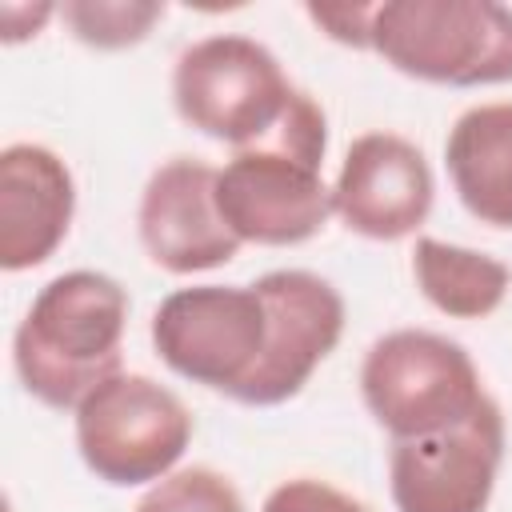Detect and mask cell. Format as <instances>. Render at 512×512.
<instances>
[{
    "instance_id": "cell-12",
    "label": "cell",
    "mask_w": 512,
    "mask_h": 512,
    "mask_svg": "<svg viewBox=\"0 0 512 512\" xmlns=\"http://www.w3.org/2000/svg\"><path fill=\"white\" fill-rule=\"evenodd\" d=\"M76 216V180L48 144L0 148V268H40L64 244Z\"/></svg>"
},
{
    "instance_id": "cell-14",
    "label": "cell",
    "mask_w": 512,
    "mask_h": 512,
    "mask_svg": "<svg viewBox=\"0 0 512 512\" xmlns=\"http://www.w3.org/2000/svg\"><path fill=\"white\" fill-rule=\"evenodd\" d=\"M412 280L436 312L452 320H484L504 304L512 268L492 252L420 236L412 248Z\"/></svg>"
},
{
    "instance_id": "cell-7",
    "label": "cell",
    "mask_w": 512,
    "mask_h": 512,
    "mask_svg": "<svg viewBox=\"0 0 512 512\" xmlns=\"http://www.w3.org/2000/svg\"><path fill=\"white\" fill-rule=\"evenodd\" d=\"M152 348L184 380L244 404L268 352V304L252 284H192L152 312Z\"/></svg>"
},
{
    "instance_id": "cell-13",
    "label": "cell",
    "mask_w": 512,
    "mask_h": 512,
    "mask_svg": "<svg viewBox=\"0 0 512 512\" xmlns=\"http://www.w3.org/2000/svg\"><path fill=\"white\" fill-rule=\"evenodd\" d=\"M456 200L488 228H512V100L464 108L444 140Z\"/></svg>"
},
{
    "instance_id": "cell-9",
    "label": "cell",
    "mask_w": 512,
    "mask_h": 512,
    "mask_svg": "<svg viewBox=\"0 0 512 512\" xmlns=\"http://www.w3.org/2000/svg\"><path fill=\"white\" fill-rule=\"evenodd\" d=\"M268 304V352L244 392L248 408H276L312 380L344 336V296L308 268H272L256 276Z\"/></svg>"
},
{
    "instance_id": "cell-5",
    "label": "cell",
    "mask_w": 512,
    "mask_h": 512,
    "mask_svg": "<svg viewBox=\"0 0 512 512\" xmlns=\"http://www.w3.org/2000/svg\"><path fill=\"white\" fill-rule=\"evenodd\" d=\"M300 88L284 76L276 52L240 32L192 40L172 64V108L208 140L252 148L272 136Z\"/></svg>"
},
{
    "instance_id": "cell-4",
    "label": "cell",
    "mask_w": 512,
    "mask_h": 512,
    "mask_svg": "<svg viewBox=\"0 0 512 512\" xmlns=\"http://www.w3.org/2000/svg\"><path fill=\"white\" fill-rule=\"evenodd\" d=\"M488 396L468 348L432 328H392L360 360V400L388 440L448 432Z\"/></svg>"
},
{
    "instance_id": "cell-16",
    "label": "cell",
    "mask_w": 512,
    "mask_h": 512,
    "mask_svg": "<svg viewBox=\"0 0 512 512\" xmlns=\"http://www.w3.org/2000/svg\"><path fill=\"white\" fill-rule=\"evenodd\" d=\"M132 512H244V496L224 472L192 464L156 480Z\"/></svg>"
},
{
    "instance_id": "cell-3",
    "label": "cell",
    "mask_w": 512,
    "mask_h": 512,
    "mask_svg": "<svg viewBox=\"0 0 512 512\" xmlns=\"http://www.w3.org/2000/svg\"><path fill=\"white\" fill-rule=\"evenodd\" d=\"M368 52L424 84H508L512 8L500 0H384L372 8Z\"/></svg>"
},
{
    "instance_id": "cell-8",
    "label": "cell",
    "mask_w": 512,
    "mask_h": 512,
    "mask_svg": "<svg viewBox=\"0 0 512 512\" xmlns=\"http://www.w3.org/2000/svg\"><path fill=\"white\" fill-rule=\"evenodd\" d=\"M504 444L508 428L496 396L448 432L392 440L388 492L396 512H488Z\"/></svg>"
},
{
    "instance_id": "cell-6",
    "label": "cell",
    "mask_w": 512,
    "mask_h": 512,
    "mask_svg": "<svg viewBox=\"0 0 512 512\" xmlns=\"http://www.w3.org/2000/svg\"><path fill=\"white\" fill-rule=\"evenodd\" d=\"M72 432L76 452L96 480L140 488L176 472L196 424L168 384L144 372H116L76 404Z\"/></svg>"
},
{
    "instance_id": "cell-1",
    "label": "cell",
    "mask_w": 512,
    "mask_h": 512,
    "mask_svg": "<svg viewBox=\"0 0 512 512\" xmlns=\"http://www.w3.org/2000/svg\"><path fill=\"white\" fill-rule=\"evenodd\" d=\"M128 288L96 268L52 276L12 332V368L24 392L56 412L76 404L124 372Z\"/></svg>"
},
{
    "instance_id": "cell-11",
    "label": "cell",
    "mask_w": 512,
    "mask_h": 512,
    "mask_svg": "<svg viewBox=\"0 0 512 512\" xmlns=\"http://www.w3.org/2000/svg\"><path fill=\"white\" fill-rule=\"evenodd\" d=\"M136 232L148 260L172 276L212 272L240 252L216 208V168L200 156H172L152 168L136 204Z\"/></svg>"
},
{
    "instance_id": "cell-19",
    "label": "cell",
    "mask_w": 512,
    "mask_h": 512,
    "mask_svg": "<svg viewBox=\"0 0 512 512\" xmlns=\"http://www.w3.org/2000/svg\"><path fill=\"white\" fill-rule=\"evenodd\" d=\"M52 16H60V8L56 4H0V24H4V32H0V40L4 44H20V40H28V36H36Z\"/></svg>"
},
{
    "instance_id": "cell-17",
    "label": "cell",
    "mask_w": 512,
    "mask_h": 512,
    "mask_svg": "<svg viewBox=\"0 0 512 512\" xmlns=\"http://www.w3.org/2000/svg\"><path fill=\"white\" fill-rule=\"evenodd\" d=\"M260 512H372V508L320 476H292L264 496Z\"/></svg>"
},
{
    "instance_id": "cell-18",
    "label": "cell",
    "mask_w": 512,
    "mask_h": 512,
    "mask_svg": "<svg viewBox=\"0 0 512 512\" xmlns=\"http://www.w3.org/2000/svg\"><path fill=\"white\" fill-rule=\"evenodd\" d=\"M372 8L376 4H308V20L344 48H368L372 32Z\"/></svg>"
},
{
    "instance_id": "cell-10",
    "label": "cell",
    "mask_w": 512,
    "mask_h": 512,
    "mask_svg": "<svg viewBox=\"0 0 512 512\" xmlns=\"http://www.w3.org/2000/svg\"><path fill=\"white\" fill-rule=\"evenodd\" d=\"M436 200V176L420 144L400 132H364L348 144L332 180V208L364 240H404L420 232Z\"/></svg>"
},
{
    "instance_id": "cell-15",
    "label": "cell",
    "mask_w": 512,
    "mask_h": 512,
    "mask_svg": "<svg viewBox=\"0 0 512 512\" xmlns=\"http://www.w3.org/2000/svg\"><path fill=\"white\" fill-rule=\"evenodd\" d=\"M164 0H68L60 4V20L68 32L96 48V52H120L148 40V32L164 20Z\"/></svg>"
},
{
    "instance_id": "cell-2",
    "label": "cell",
    "mask_w": 512,
    "mask_h": 512,
    "mask_svg": "<svg viewBox=\"0 0 512 512\" xmlns=\"http://www.w3.org/2000/svg\"><path fill=\"white\" fill-rule=\"evenodd\" d=\"M328 116L300 88L284 124L252 148H236L216 168V208L240 244L292 248L312 240L332 216L324 184Z\"/></svg>"
}]
</instances>
